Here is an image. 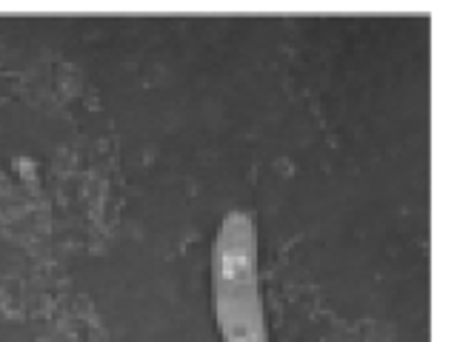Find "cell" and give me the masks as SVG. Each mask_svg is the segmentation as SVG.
Instances as JSON below:
<instances>
[{"label": "cell", "mask_w": 457, "mask_h": 342, "mask_svg": "<svg viewBox=\"0 0 457 342\" xmlns=\"http://www.w3.org/2000/svg\"><path fill=\"white\" fill-rule=\"evenodd\" d=\"M212 299L223 342H269L261 291V237L246 208L223 214L212 246Z\"/></svg>", "instance_id": "cell-1"}]
</instances>
